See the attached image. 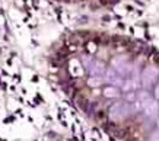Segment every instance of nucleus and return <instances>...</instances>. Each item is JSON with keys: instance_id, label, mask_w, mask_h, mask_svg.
Returning <instances> with one entry per match:
<instances>
[{"instance_id": "nucleus-1", "label": "nucleus", "mask_w": 159, "mask_h": 141, "mask_svg": "<svg viewBox=\"0 0 159 141\" xmlns=\"http://www.w3.org/2000/svg\"><path fill=\"white\" fill-rule=\"evenodd\" d=\"M97 2H101V0H97Z\"/></svg>"}]
</instances>
